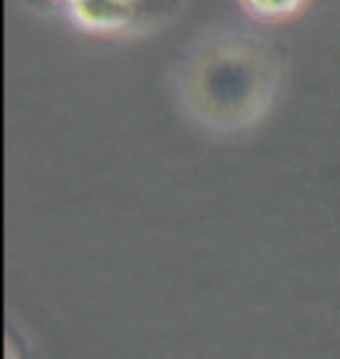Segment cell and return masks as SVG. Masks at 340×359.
<instances>
[{"label": "cell", "instance_id": "obj_1", "mask_svg": "<svg viewBox=\"0 0 340 359\" xmlns=\"http://www.w3.org/2000/svg\"><path fill=\"white\" fill-rule=\"evenodd\" d=\"M285 56L250 31H219L189 49L177 70L184 110L203 128L238 133L254 126L278 96Z\"/></svg>", "mask_w": 340, "mask_h": 359}, {"label": "cell", "instance_id": "obj_2", "mask_svg": "<svg viewBox=\"0 0 340 359\" xmlns=\"http://www.w3.org/2000/svg\"><path fill=\"white\" fill-rule=\"evenodd\" d=\"M72 21L89 33L107 35L165 17L179 0H66Z\"/></svg>", "mask_w": 340, "mask_h": 359}, {"label": "cell", "instance_id": "obj_3", "mask_svg": "<svg viewBox=\"0 0 340 359\" xmlns=\"http://www.w3.org/2000/svg\"><path fill=\"white\" fill-rule=\"evenodd\" d=\"M240 3L259 19H287L299 12L306 0H240Z\"/></svg>", "mask_w": 340, "mask_h": 359}]
</instances>
